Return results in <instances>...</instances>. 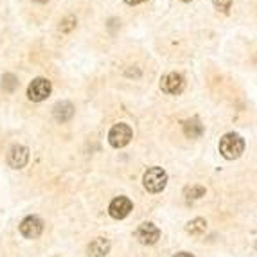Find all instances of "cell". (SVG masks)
<instances>
[{"instance_id":"e0dca14e","label":"cell","mask_w":257,"mask_h":257,"mask_svg":"<svg viewBox=\"0 0 257 257\" xmlns=\"http://www.w3.org/2000/svg\"><path fill=\"white\" fill-rule=\"evenodd\" d=\"M74 27H76V18H74V17H67L65 20H61L60 31H63V33H69V31L74 29Z\"/></svg>"},{"instance_id":"30bf717a","label":"cell","mask_w":257,"mask_h":257,"mask_svg":"<svg viewBox=\"0 0 257 257\" xmlns=\"http://www.w3.org/2000/svg\"><path fill=\"white\" fill-rule=\"evenodd\" d=\"M52 113H54V119L58 122H67L74 117V104L70 101H60L54 104Z\"/></svg>"},{"instance_id":"4fadbf2b","label":"cell","mask_w":257,"mask_h":257,"mask_svg":"<svg viewBox=\"0 0 257 257\" xmlns=\"http://www.w3.org/2000/svg\"><path fill=\"white\" fill-rule=\"evenodd\" d=\"M205 230H207V221L203 218H196L187 223V232L193 234V236H200V234H203Z\"/></svg>"},{"instance_id":"7c38bea8","label":"cell","mask_w":257,"mask_h":257,"mask_svg":"<svg viewBox=\"0 0 257 257\" xmlns=\"http://www.w3.org/2000/svg\"><path fill=\"white\" fill-rule=\"evenodd\" d=\"M182 126H184L185 135H187V137H191V139L200 137V135H202V133H203V126L200 124V120H198L196 117H193V119L184 120V122H182Z\"/></svg>"},{"instance_id":"8992f818","label":"cell","mask_w":257,"mask_h":257,"mask_svg":"<svg viewBox=\"0 0 257 257\" xmlns=\"http://www.w3.org/2000/svg\"><path fill=\"white\" fill-rule=\"evenodd\" d=\"M20 232L22 236L27 239H35L43 232V221L38 216H27L24 221L20 223Z\"/></svg>"},{"instance_id":"9c48e42d","label":"cell","mask_w":257,"mask_h":257,"mask_svg":"<svg viewBox=\"0 0 257 257\" xmlns=\"http://www.w3.org/2000/svg\"><path fill=\"white\" fill-rule=\"evenodd\" d=\"M27 160H29V150L26 146H22V144H15L8 153V164L13 169H22V167L26 166Z\"/></svg>"},{"instance_id":"ffe728a7","label":"cell","mask_w":257,"mask_h":257,"mask_svg":"<svg viewBox=\"0 0 257 257\" xmlns=\"http://www.w3.org/2000/svg\"><path fill=\"white\" fill-rule=\"evenodd\" d=\"M35 2H38V4H45V2H49V0H35Z\"/></svg>"},{"instance_id":"44dd1931","label":"cell","mask_w":257,"mask_h":257,"mask_svg":"<svg viewBox=\"0 0 257 257\" xmlns=\"http://www.w3.org/2000/svg\"><path fill=\"white\" fill-rule=\"evenodd\" d=\"M182 2H191V0H182Z\"/></svg>"},{"instance_id":"6da1fadb","label":"cell","mask_w":257,"mask_h":257,"mask_svg":"<svg viewBox=\"0 0 257 257\" xmlns=\"http://www.w3.org/2000/svg\"><path fill=\"white\" fill-rule=\"evenodd\" d=\"M243 151H244V139L241 137L239 133H234V132L227 133L219 141V153L227 160L239 159Z\"/></svg>"},{"instance_id":"2e32d148","label":"cell","mask_w":257,"mask_h":257,"mask_svg":"<svg viewBox=\"0 0 257 257\" xmlns=\"http://www.w3.org/2000/svg\"><path fill=\"white\" fill-rule=\"evenodd\" d=\"M232 2H234V0H212L214 8L218 9V11H221V13H228Z\"/></svg>"},{"instance_id":"8fae6325","label":"cell","mask_w":257,"mask_h":257,"mask_svg":"<svg viewBox=\"0 0 257 257\" xmlns=\"http://www.w3.org/2000/svg\"><path fill=\"white\" fill-rule=\"evenodd\" d=\"M110 252V241L106 237H95L88 244V255L90 257H104Z\"/></svg>"},{"instance_id":"9a60e30c","label":"cell","mask_w":257,"mask_h":257,"mask_svg":"<svg viewBox=\"0 0 257 257\" xmlns=\"http://www.w3.org/2000/svg\"><path fill=\"white\" fill-rule=\"evenodd\" d=\"M185 196H187L189 200H198V198L205 196V189H203L202 185H194V187L185 191Z\"/></svg>"},{"instance_id":"277c9868","label":"cell","mask_w":257,"mask_h":257,"mask_svg":"<svg viewBox=\"0 0 257 257\" xmlns=\"http://www.w3.org/2000/svg\"><path fill=\"white\" fill-rule=\"evenodd\" d=\"M133 139V132L128 124L124 122H119L108 133V142H110L113 148H124L130 144V141Z\"/></svg>"},{"instance_id":"ba28073f","label":"cell","mask_w":257,"mask_h":257,"mask_svg":"<svg viewBox=\"0 0 257 257\" xmlns=\"http://www.w3.org/2000/svg\"><path fill=\"white\" fill-rule=\"evenodd\" d=\"M133 209V203L130 202L126 196H119L115 200H111L110 207H108V212L113 219H124L126 216L132 212Z\"/></svg>"},{"instance_id":"7a4b0ae2","label":"cell","mask_w":257,"mask_h":257,"mask_svg":"<svg viewBox=\"0 0 257 257\" xmlns=\"http://www.w3.org/2000/svg\"><path fill=\"white\" fill-rule=\"evenodd\" d=\"M142 184H144L146 191H150V193H160V191H164V187L167 184V173L164 171L162 167H150L144 173Z\"/></svg>"},{"instance_id":"52a82bcc","label":"cell","mask_w":257,"mask_h":257,"mask_svg":"<svg viewBox=\"0 0 257 257\" xmlns=\"http://www.w3.org/2000/svg\"><path fill=\"white\" fill-rule=\"evenodd\" d=\"M135 237L142 244H155L160 239V230L153 223H142L141 227L135 230Z\"/></svg>"},{"instance_id":"5b68a950","label":"cell","mask_w":257,"mask_h":257,"mask_svg":"<svg viewBox=\"0 0 257 257\" xmlns=\"http://www.w3.org/2000/svg\"><path fill=\"white\" fill-rule=\"evenodd\" d=\"M160 88H162V92H166V94H171V95H178L184 92L185 88V79L182 74L178 72H169L166 74V76H162V79H160Z\"/></svg>"},{"instance_id":"3957f363","label":"cell","mask_w":257,"mask_h":257,"mask_svg":"<svg viewBox=\"0 0 257 257\" xmlns=\"http://www.w3.org/2000/svg\"><path fill=\"white\" fill-rule=\"evenodd\" d=\"M51 92H52V83L49 81L47 77H36L27 86V97L31 101H35V103L45 101L51 95Z\"/></svg>"},{"instance_id":"ac0fdd59","label":"cell","mask_w":257,"mask_h":257,"mask_svg":"<svg viewBox=\"0 0 257 257\" xmlns=\"http://www.w3.org/2000/svg\"><path fill=\"white\" fill-rule=\"evenodd\" d=\"M124 2L130 6H137V4H142V2H146V0H124Z\"/></svg>"},{"instance_id":"5bb4252c","label":"cell","mask_w":257,"mask_h":257,"mask_svg":"<svg viewBox=\"0 0 257 257\" xmlns=\"http://www.w3.org/2000/svg\"><path fill=\"white\" fill-rule=\"evenodd\" d=\"M17 86H18L17 77H15L13 74H4V77H2V88H4L6 92H13Z\"/></svg>"},{"instance_id":"d6986e66","label":"cell","mask_w":257,"mask_h":257,"mask_svg":"<svg viewBox=\"0 0 257 257\" xmlns=\"http://www.w3.org/2000/svg\"><path fill=\"white\" fill-rule=\"evenodd\" d=\"M175 257H194L193 253H187V252H180V253H176Z\"/></svg>"}]
</instances>
